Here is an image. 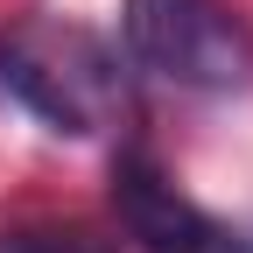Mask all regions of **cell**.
Segmentation results:
<instances>
[{"mask_svg": "<svg viewBox=\"0 0 253 253\" xmlns=\"http://www.w3.org/2000/svg\"><path fill=\"white\" fill-rule=\"evenodd\" d=\"M0 91L36 113L49 134H106L126 113V71L120 49L84 21L28 14L0 36Z\"/></svg>", "mask_w": 253, "mask_h": 253, "instance_id": "6da1fadb", "label": "cell"}, {"mask_svg": "<svg viewBox=\"0 0 253 253\" xmlns=\"http://www.w3.org/2000/svg\"><path fill=\"white\" fill-rule=\"evenodd\" d=\"M126 56L183 91H239L253 78V28L225 0H126Z\"/></svg>", "mask_w": 253, "mask_h": 253, "instance_id": "7a4b0ae2", "label": "cell"}, {"mask_svg": "<svg viewBox=\"0 0 253 253\" xmlns=\"http://www.w3.org/2000/svg\"><path fill=\"white\" fill-rule=\"evenodd\" d=\"M113 204H120V225L141 253H253V239H239L211 211H197L162 176V162L141 148H126L113 162Z\"/></svg>", "mask_w": 253, "mask_h": 253, "instance_id": "3957f363", "label": "cell"}, {"mask_svg": "<svg viewBox=\"0 0 253 253\" xmlns=\"http://www.w3.org/2000/svg\"><path fill=\"white\" fill-rule=\"evenodd\" d=\"M0 253H120V246L106 232H91V225L42 218V225H7V232H0Z\"/></svg>", "mask_w": 253, "mask_h": 253, "instance_id": "277c9868", "label": "cell"}]
</instances>
